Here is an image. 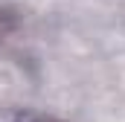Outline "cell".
Returning a JSON list of instances; mask_svg holds the SVG:
<instances>
[{
    "label": "cell",
    "mask_w": 125,
    "mask_h": 122,
    "mask_svg": "<svg viewBox=\"0 0 125 122\" xmlns=\"http://www.w3.org/2000/svg\"><path fill=\"white\" fill-rule=\"evenodd\" d=\"M41 122H52V119H41Z\"/></svg>",
    "instance_id": "7a4b0ae2"
},
{
    "label": "cell",
    "mask_w": 125,
    "mask_h": 122,
    "mask_svg": "<svg viewBox=\"0 0 125 122\" xmlns=\"http://www.w3.org/2000/svg\"><path fill=\"white\" fill-rule=\"evenodd\" d=\"M18 23H21V20H18V15H15L12 9H0V44L18 29Z\"/></svg>",
    "instance_id": "6da1fadb"
}]
</instances>
